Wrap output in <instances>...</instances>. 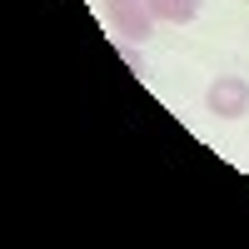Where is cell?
Masks as SVG:
<instances>
[{
    "mask_svg": "<svg viewBox=\"0 0 249 249\" xmlns=\"http://www.w3.org/2000/svg\"><path fill=\"white\" fill-rule=\"evenodd\" d=\"M105 15L120 40H130V45H144V40L155 35V10L150 0H105Z\"/></svg>",
    "mask_w": 249,
    "mask_h": 249,
    "instance_id": "6da1fadb",
    "label": "cell"
},
{
    "mask_svg": "<svg viewBox=\"0 0 249 249\" xmlns=\"http://www.w3.org/2000/svg\"><path fill=\"white\" fill-rule=\"evenodd\" d=\"M204 110L219 120H244L249 115V80L239 75H219L210 90H204Z\"/></svg>",
    "mask_w": 249,
    "mask_h": 249,
    "instance_id": "7a4b0ae2",
    "label": "cell"
},
{
    "mask_svg": "<svg viewBox=\"0 0 249 249\" xmlns=\"http://www.w3.org/2000/svg\"><path fill=\"white\" fill-rule=\"evenodd\" d=\"M155 20H164V25H190V20L199 15V0H150Z\"/></svg>",
    "mask_w": 249,
    "mask_h": 249,
    "instance_id": "3957f363",
    "label": "cell"
}]
</instances>
